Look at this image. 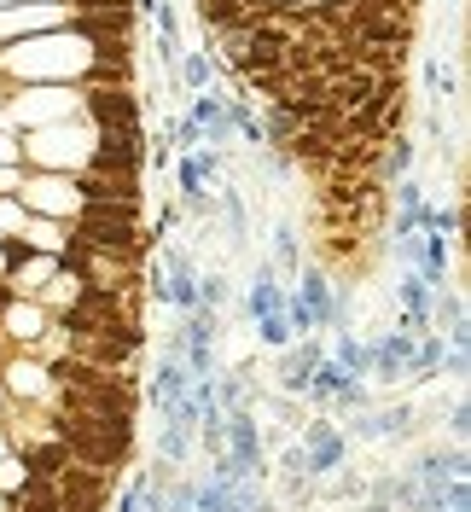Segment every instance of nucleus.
<instances>
[{"label":"nucleus","mask_w":471,"mask_h":512,"mask_svg":"<svg viewBox=\"0 0 471 512\" xmlns=\"http://www.w3.org/2000/svg\"><path fill=\"white\" fill-rule=\"evenodd\" d=\"M88 41L70 30H47V35H24L12 47H0V82L6 88H41V82H59V88H76L88 82Z\"/></svg>","instance_id":"obj_1"},{"label":"nucleus","mask_w":471,"mask_h":512,"mask_svg":"<svg viewBox=\"0 0 471 512\" xmlns=\"http://www.w3.org/2000/svg\"><path fill=\"white\" fill-rule=\"evenodd\" d=\"M24 169H47V175H82L94 163V128L88 123H47L18 134Z\"/></svg>","instance_id":"obj_2"},{"label":"nucleus","mask_w":471,"mask_h":512,"mask_svg":"<svg viewBox=\"0 0 471 512\" xmlns=\"http://www.w3.org/2000/svg\"><path fill=\"white\" fill-rule=\"evenodd\" d=\"M47 431L59 437V448L76 460V466L105 472V478H117L128 460H134V443H123V437H105V431L82 425V419H64V414H53V408H47Z\"/></svg>","instance_id":"obj_3"},{"label":"nucleus","mask_w":471,"mask_h":512,"mask_svg":"<svg viewBox=\"0 0 471 512\" xmlns=\"http://www.w3.org/2000/svg\"><path fill=\"white\" fill-rule=\"evenodd\" d=\"M76 99H82V123L88 128H146V105H140V88H117V82H76Z\"/></svg>","instance_id":"obj_4"},{"label":"nucleus","mask_w":471,"mask_h":512,"mask_svg":"<svg viewBox=\"0 0 471 512\" xmlns=\"http://www.w3.org/2000/svg\"><path fill=\"white\" fill-rule=\"evenodd\" d=\"M18 204H24L30 216H47V222H70V216L82 210V198H76V175H47V169H24Z\"/></svg>","instance_id":"obj_5"},{"label":"nucleus","mask_w":471,"mask_h":512,"mask_svg":"<svg viewBox=\"0 0 471 512\" xmlns=\"http://www.w3.org/2000/svg\"><path fill=\"white\" fill-rule=\"evenodd\" d=\"M0 390H6V402H18V408H47V396H53L47 361L12 350L6 361H0Z\"/></svg>","instance_id":"obj_6"},{"label":"nucleus","mask_w":471,"mask_h":512,"mask_svg":"<svg viewBox=\"0 0 471 512\" xmlns=\"http://www.w3.org/2000/svg\"><path fill=\"white\" fill-rule=\"evenodd\" d=\"M70 24V6L64 0H30V6H0V47L24 41V35H47Z\"/></svg>","instance_id":"obj_7"},{"label":"nucleus","mask_w":471,"mask_h":512,"mask_svg":"<svg viewBox=\"0 0 471 512\" xmlns=\"http://www.w3.org/2000/svg\"><path fill=\"white\" fill-rule=\"evenodd\" d=\"M192 6H198V30H204V41H210V35H227V30H256V24L274 18L268 0H192Z\"/></svg>","instance_id":"obj_8"},{"label":"nucleus","mask_w":471,"mask_h":512,"mask_svg":"<svg viewBox=\"0 0 471 512\" xmlns=\"http://www.w3.org/2000/svg\"><path fill=\"white\" fill-rule=\"evenodd\" d=\"M303 460H309V478H332V472H344L349 460V437L332 425V419H303Z\"/></svg>","instance_id":"obj_9"},{"label":"nucleus","mask_w":471,"mask_h":512,"mask_svg":"<svg viewBox=\"0 0 471 512\" xmlns=\"http://www.w3.org/2000/svg\"><path fill=\"white\" fill-rule=\"evenodd\" d=\"M76 198L82 204H111V210H140V175H111V169H82L76 175Z\"/></svg>","instance_id":"obj_10"},{"label":"nucleus","mask_w":471,"mask_h":512,"mask_svg":"<svg viewBox=\"0 0 471 512\" xmlns=\"http://www.w3.org/2000/svg\"><path fill=\"white\" fill-rule=\"evenodd\" d=\"M221 431H227V460H233V472H239V478H262L268 466H262V431H256L251 408H233V414L221 419Z\"/></svg>","instance_id":"obj_11"},{"label":"nucleus","mask_w":471,"mask_h":512,"mask_svg":"<svg viewBox=\"0 0 471 512\" xmlns=\"http://www.w3.org/2000/svg\"><path fill=\"white\" fill-rule=\"evenodd\" d=\"M163 303H175L181 315H192L198 309V268H192V256L181 251V245H163Z\"/></svg>","instance_id":"obj_12"},{"label":"nucleus","mask_w":471,"mask_h":512,"mask_svg":"<svg viewBox=\"0 0 471 512\" xmlns=\"http://www.w3.org/2000/svg\"><path fill=\"white\" fill-rule=\"evenodd\" d=\"M192 105H187V123L198 128V134H204V146H233V123H227V94H216V88H210V94H187Z\"/></svg>","instance_id":"obj_13"},{"label":"nucleus","mask_w":471,"mask_h":512,"mask_svg":"<svg viewBox=\"0 0 471 512\" xmlns=\"http://www.w3.org/2000/svg\"><path fill=\"white\" fill-rule=\"evenodd\" d=\"M320 344L314 338H297V344H285L280 350V396H303L309 390V373L320 367Z\"/></svg>","instance_id":"obj_14"},{"label":"nucleus","mask_w":471,"mask_h":512,"mask_svg":"<svg viewBox=\"0 0 471 512\" xmlns=\"http://www.w3.org/2000/svg\"><path fill=\"white\" fill-rule=\"evenodd\" d=\"M291 297H297V303L314 315V326H332V332H338L344 303L332 297V286H326V274H320V268H309V274H303V291H291Z\"/></svg>","instance_id":"obj_15"},{"label":"nucleus","mask_w":471,"mask_h":512,"mask_svg":"<svg viewBox=\"0 0 471 512\" xmlns=\"http://www.w3.org/2000/svg\"><path fill=\"white\" fill-rule=\"evenodd\" d=\"M221 76V64L210 59V47H187L181 59H175V88L181 94H210Z\"/></svg>","instance_id":"obj_16"},{"label":"nucleus","mask_w":471,"mask_h":512,"mask_svg":"<svg viewBox=\"0 0 471 512\" xmlns=\"http://www.w3.org/2000/svg\"><path fill=\"white\" fill-rule=\"evenodd\" d=\"M251 320H268V315H285V280L274 274V262H256V280H251V297H245Z\"/></svg>","instance_id":"obj_17"},{"label":"nucleus","mask_w":471,"mask_h":512,"mask_svg":"<svg viewBox=\"0 0 471 512\" xmlns=\"http://www.w3.org/2000/svg\"><path fill=\"white\" fill-rule=\"evenodd\" d=\"M332 361L344 367L349 379H367V344L349 338V326H338V344H332Z\"/></svg>","instance_id":"obj_18"},{"label":"nucleus","mask_w":471,"mask_h":512,"mask_svg":"<svg viewBox=\"0 0 471 512\" xmlns=\"http://www.w3.org/2000/svg\"><path fill=\"white\" fill-rule=\"evenodd\" d=\"M12 512H59V489L53 483H24L18 495H12Z\"/></svg>","instance_id":"obj_19"},{"label":"nucleus","mask_w":471,"mask_h":512,"mask_svg":"<svg viewBox=\"0 0 471 512\" xmlns=\"http://www.w3.org/2000/svg\"><path fill=\"white\" fill-rule=\"evenodd\" d=\"M303 268V251H297V227L280 222L274 227V274H297Z\"/></svg>","instance_id":"obj_20"},{"label":"nucleus","mask_w":471,"mask_h":512,"mask_svg":"<svg viewBox=\"0 0 471 512\" xmlns=\"http://www.w3.org/2000/svg\"><path fill=\"white\" fill-rule=\"evenodd\" d=\"M192 454V431H181V425H163V437H157V460L163 466H181Z\"/></svg>","instance_id":"obj_21"},{"label":"nucleus","mask_w":471,"mask_h":512,"mask_svg":"<svg viewBox=\"0 0 471 512\" xmlns=\"http://www.w3.org/2000/svg\"><path fill=\"white\" fill-rule=\"evenodd\" d=\"M425 94H431V99H454V94H460L454 70H448L442 59H425Z\"/></svg>","instance_id":"obj_22"},{"label":"nucleus","mask_w":471,"mask_h":512,"mask_svg":"<svg viewBox=\"0 0 471 512\" xmlns=\"http://www.w3.org/2000/svg\"><path fill=\"white\" fill-rule=\"evenodd\" d=\"M256 332H262V344H268V350H285V344H297V338H291V320H285V315L256 320Z\"/></svg>","instance_id":"obj_23"},{"label":"nucleus","mask_w":471,"mask_h":512,"mask_svg":"<svg viewBox=\"0 0 471 512\" xmlns=\"http://www.w3.org/2000/svg\"><path fill=\"white\" fill-rule=\"evenodd\" d=\"M24 222H30V210H24L18 198H0V239H18Z\"/></svg>","instance_id":"obj_24"},{"label":"nucleus","mask_w":471,"mask_h":512,"mask_svg":"<svg viewBox=\"0 0 471 512\" xmlns=\"http://www.w3.org/2000/svg\"><path fill=\"white\" fill-rule=\"evenodd\" d=\"M24 483H30V472H24V460H18V454H6V460H0V495L12 501V495H18Z\"/></svg>","instance_id":"obj_25"},{"label":"nucleus","mask_w":471,"mask_h":512,"mask_svg":"<svg viewBox=\"0 0 471 512\" xmlns=\"http://www.w3.org/2000/svg\"><path fill=\"white\" fill-rule=\"evenodd\" d=\"M181 216H192V222H216V192H187V198H181Z\"/></svg>","instance_id":"obj_26"},{"label":"nucleus","mask_w":471,"mask_h":512,"mask_svg":"<svg viewBox=\"0 0 471 512\" xmlns=\"http://www.w3.org/2000/svg\"><path fill=\"white\" fill-rule=\"evenodd\" d=\"M466 431H471V408H466V396H460V402L448 408V437H454V448L466 443Z\"/></svg>","instance_id":"obj_27"},{"label":"nucleus","mask_w":471,"mask_h":512,"mask_svg":"<svg viewBox=\"0 0 471 512\" xmlns=\"http://www.w3.org/2000/svg\"><path fill=\"white\" fill-rule=\"evenodd\" d=\"M12 163H24V152H18V128L0 123V169H12Z\"/></svg>","instance_id":"obj_28"},{"label":"nucleus","mask_w":471,"mask_h":512,"mask_svg":"<svg viewBox=\"0 0 471 512\" xmlns=\"http://www.w3.org/2000/svg\"><path fill=\"white\" fill-rule=\"evenodd\" d=\"M140 489H146V472H140V478L128 483V495L117 501V512H146V507H140Z\"/></svg>","instance_id":"obj_29"},{"label":"nucleus","mask_w":471,"mask_h":512,"mask_svg":"<svg viewBox=\"0 0 471 512\" xmlns=\"http://www.w3.org/2000/svg\"><path fill=\"white\" fill-rule=\"evenodd\" d=\"M355 512H390V507H378V501H361V507H355Z\"/></svg>","instance_id":"obj_30"},{"label":"nucleus","mask_w":471,"mask_h":512,"mask_svg":"<svg viewBox=\"0 0 471 512\" xmlns=\"http://www.w3.org/2000/svg\"><path fill=\"white\" fill-rule=\"evenodd\" d=\"M0 6H30V0H0Z\"/></svg>","instance_id":"obj_31"},{"label":"nucleus","mask_w":471,"mask_h":512,"mask_svg":"<svg viewBox=\"0 0 471 512\" xmlns=\"http://www.w3.org/2000/svg\"><path fill=\"white\" fill-rule=\"evenodd\" d=\"M268 6H274V12H280V6H285V0H268Z\"/></svg>","instance_id":"obj_32"}]
</instances>
